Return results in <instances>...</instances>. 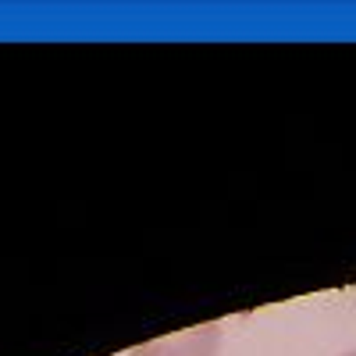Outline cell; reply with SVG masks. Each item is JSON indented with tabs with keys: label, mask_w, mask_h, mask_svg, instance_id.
I'll return each instance as SVG.
<instances>
[{
	"label": "cell",
	"mask_w": 356,
	"mask_h": 356,
	"mask_svg": "<svg viewBox=\"0 0 356 356\" xmlns=\"http://www.w3.org/2000/svg\"><path fill=\"white\" fill-rule=\"evenodd\" d=\"M218 353H221V324L214 321V324H196V328L143 342L129 356H218Z\"/></svg>",
	"instance_id": "1"
},
{
	"label": "cell",
	"mask_w": 356,
	"mask_h": 356,
	"mask_svg": "<svg viewBox=\"0 0 356 356\" xmlns=\"http://www.w3.org/2000/svg\"><path fill=\"white\" fill-rule=\"evenodd\" d=\"M342 356H356V349H349V353H342Z\"/></svg>",
	"instance_id": "2"
}]
</instances>
